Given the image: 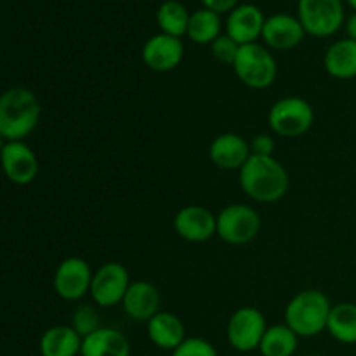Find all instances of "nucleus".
<instances>
[{"mask_svg": "<svg viewBox=\"0 0 356 356\" xmlns=\"http://www.w3.org/2000/svg\"><path fill=\"white\" fill-rule=\"evenodd\" d=\"M243 193L261 204H273L284 198L289 190V174L273 156L250 155L238 170Z\"/></svg>", "mask_w": 356, "mask_h": 356, "instance_id": "f257e3e1", "label": "nucleus"}, {"mask_svg": "<svg viewBox=\"0 0 356 356\" xmlns=\"http://www.w3.org/2000/svg\"><path fill=\"white\" fill-rule=\"evenodd\" d=\"M42 106L33 90L10 87L0 97V136L3 141H23L40 122Z\"/></svg>", "mask_w": 356, "mask_h": 356, "instance_id": "f03ea898", "label": "nucleus"}, {"mask_svg": "<svg viewBox=\"0 0 356 356\" xmlns=\"http://www.w3.org/2000/svg\"><path fill=\"white\" fill-rule=\"evenodd\" d=\"M332 305L323 292L308 289L289 301L285 308V323L299 337H315L327 330Z\"/></svg>", "mask_w": 356, "mask_h": 356, "instance_id": "7ed1b4c3", "label": "nucleus"}, {"mask_svg": "<svg viewBox=\"0 0 356 356\" xmlns=\"http://www.w3.org/2000/svg\"><path fill=\"white\" fill-rule=\"evenodd\" d=\"M236 76L250 89H268L277 80L278 66L275 56L268 47L257 44L240 45L238 56L233 63Z\"/></svg>", "mask_w": 356, "mask_h": 356, "instance_id": "20e7f679", "label": "nucleus"}, {"mask_svg": "<svg viewBox=\"0 0 356 356\" xmlns=\"http://www.w3.org/2000/svg\"><path fill=\"white\" fill-rule=\"evenodd\" d=\"M315 113L312 104L298 96L278 99L268 113L271 131L280 138H299L312 129Z\"/></svg>", "mask_w": 356, "mask_h": 356, "instance_id": "39448f33", "label": "nucleus"}, {"mask_svg": "<svg viewBox=\"0 0 356 356\" xmlns=\"http://www.w3.org/2000/svg\"><path fill=\"white\" fill-rule=\"evenodd\" d=\"M298 17L306 35L325 38L344 24L343 0H299Z\"/></svg>", "mask_w": 356, "mask_h": 356, "instance_id": "423d86ee", "label": "nucleus"}, {"mask_svg": "<svg viewBox=\"0 0 356 356\" xmlns=\"http://www.w3.org/2000/svg\"><path fill=\"white\" fill-rule=\"evenodd\" d=\"M261 229V218L245 204H233L218 214V236L229 245L252 242Z\"/></svg>", "mask_w": 356, "mask_h": 356, "instance_id": "0eeeda50", "label": "nucleus"}, {"mask_svg": "<svg viewBox=\"0 0 356 356\" xmlns=\"http://www.w3.org/2000/svg\"><path fill=\"white\" fill-rule=\"evenodd\" d=\"M266 330L268 325L263 313L259 309L245 306V308L236 309L232 315L226 336L233 350L240 353H249V351L259 350Z\"/></svg>", "mask_w": 356, "mask_h": 356, "instance_id": "6e6552de", "label": "nucleus"}, {"mask_svg": "<svg viewBox=\"0 0 356 356\" xmlns=\"http://www.w3.org/2000/svg\"><path fill=\"white\" fill-rule=\"evenodd\" d=\"M131 282L129 271L120 263H106L94 273L90 284V298L101 308L122 305Z\"/></svg>", "mask_w": 356, "mask_h": 356, "instance_id": "1a4fd4ad", "label": "nucleus"}, {"mask_svg": "<svg viewBox=\"0 0 356 356\" xmlns=\"http://www.w3.org/2000/svg\"><path fill=\"white\" fill-rule=\"evenodd\" d=\"M94 273L82 257H66L54 273V291L65 301H79L90 292Z\"/></svg>", "mask_w": 356, "mask_h": 356, "instance_id": "9d476101", "label": "nucleus"}, {"mask_svg": "<svg viewBox=\"0 0 356 356\" xmlns=\"http://www.w3.org/2000/svg\"><path fill=\"white\" fill-rule=\"evenodd\" d=\"M2 165L7 179L17 186L33 183L38 174V160L24 141H3Z\"/></svg>", "mask_w": 356, "mask_h": 356, "instance_id": "9b49d317", "label": "nucleus"}, {"mask_svg": "<svg viewBox=\"0 0 356 356\" xmlns=\"http://www.w3.org/2000/svg\"><path fill=\"white\" fill-rule=\"evenodd\" d=\"M174 229L186 242H207L218 235V216L202 205H186L174 218Z\"/></svg>", "mask_w": 356, "mask_h": 356, "instance_id": "f8f14e48", "label": "nucleus"}, {"mask_svg": "<svg viewBox=\"0 0 356 356\" xmlns=\"http://www.w3.org/2000/svg\"><path fill=\"white\" fill-rule=\"evenodd\" d=\"M141 56L145 65L153 72H170V70L177 68L179 63L183 61V40L165 33H156L149 37L146 44L143 45Z\"/></svg>", "mask_w": 356, "mask_h": 356, "instance_id": "ddd939ff", "label": "nucleus"}, {"mask_svg": "<svg viewBox=\"0 0 356 356\" xmlns=\"http://www.w3.org/2000/svg\"><path fill=\"white\" fill-rule=\"evenodd\" d=\"M305 35L306 31L298 16L278 13L266 17L261 38L266 47L275 49V51H289V49L298 47Z\"/></svg>", "mask_w": 356, "mask_h": 356, "instance_id": "4468645a", "label": "nucleus"}, {"mask_svg": "<svg viewBox=\"0 0 356 356\" xmlns=\"http://www.w3.org/2000/svg\"><path fill=\"white\" fill-rule=\"evenodd\" d=\"M264 23L266 17L259 7L254 3H238L226 17V35L238 45L254 44L263 35Z\"/></svg>", "mask_w": 356, "mask_h": 356, "instance_id": "2eb2a0df", "label": "nucleus"}, {"mask_svg": "<svg viewBox=\"0 0 356 356\" xmlns=\"http://www.w3.org/2000/svg\"><path fill=\"white\" fill-rule=\"evenodd\" d=\"M250 143L235 132L219 134L209 146V156L212 163L222 170H240L250 159Z\"/></svg>", "mask_w": 356, "mask_h": 356, "instance_id": "dca6fc26", "label": "nucleus"}, {"mask_svg": "<svg viewBox=\"0 0 356 356\" xmlns=\"http://www.w3.org/2000/svg\"><path fill=\"white\" fill-rule=\"evenodd\" d=\"M122 306L132 320L148 323L159 313L160 294L155 285L149 282H134L129 287Z\"/></svg>", "mask_w": 356, "mask_h": 356, "instance_id": "f3484780", "label": "nucleus"}, {"mask_svg": "<svg viewBox=\"0 0 356 356\" xmlns=\"http://www.w3.org/2000/svg\"><path fill=\"white\" fill-rule=\"evenodd\" d=\"M148 337L156 348L165 351H174L186 339V330L181 318L174 313L159 312L146 323Z\"/></svg>", "mask_w": 356, "mask_h": 356, "instance_id": "a211bd4d", "label": "nucleus"}, {"mask_svg": "<svg viewBox=\"0 0 356 356\" xmlns=\"http://www.w3.org/2000/svg\"><path fill=\"white\" fill-rule=\"evenodd\" d=\"M80 356H131V344L118 330L101 327L94 334L83 337Z\"/></svg>", "mask_w": 356, "mask_h": 356, "instance_id": "6ab92c4d", "label": "nucleus"}, {"mask_svg": "<svg viewBox=\"0 0 356 356\" xmlns=\"http://www.w3.org/2000/svg\"><path fill=\"white\" fill-rule=\"evenodd\" d=\"M83 339L72 325L49 327L40 337L42 356H76L82 351Z\"/></svg>", "mask_w": 356, "mask_h": 356, "instance_id": "aec40b11", "label": "nucleus"}, {"mask_svg": "<svg viewBox=\"0 0 356 356\" xmlns=\"http://www.w3.org/2000/svg\"><path fill=\"white\" fill-rule=\"evenodd\" d=\"M323 66L334 79L350 80L356 76V42L351 38L337 40L327 49Z\"/></svg>", "mask_w": 356, "mask_h": 356, "instance_id": "412c9836", "label": "nucleus"}, {"mask_svg": "<svg viewBox=\"0 0 356 356\" xmlns=\"http://www.w3.org/2000/svg\"><path fill=\"white\" fill-rule=\"evenodd\" d=\"M221 28V14L202 7V9L191 13L186 35L191 42H195V44L211 45L219 35H222Z\"/></svg>", "mask_w": 356, "mask_h": 356, "instance_id": "4be33fe9", "label": "nucleus"}, {"mask_svg": "<svg viewBox=\"0 0 356 356\" xmlns=\"http://www.w3.org/2000/svg\"><path fill=\"white\" fill-rule=\"evenodd\" d=\"M327 332L343 344H356V305L355 302H339L332 306Z\"/></svg>", "mask_w": 356, "mask_h": 356, "instance_id": "5701e85b", "label": "nucleus"}, {"mask_svg": "<svg viewBox=\"0 0 356 356\" xmlns=\"http://www.w3.org/2000/svg\"><path fill=\"white\" fill-rule=\"evenodd\" d=\"M190 16L191 14L181 2L165 0V2L160 3L159 10H156V24L160 28V33L181 38L188 33Z\"/></svg>", "mask_w": 356, "mask_h": 356, "instance_id": "b1692460", "label": "nucleus"}, {"mask_svg": "<svg viewBox=\"0 0 356 356\" xmlns=\"http://www.w3.org/2000/svg\"><path fill=\"white\" fill-rule=\"evenodd\" d=\"M298 339L299 336L287 323L271 325L261 341L259 351L263 356H292L298 350Z\"/></svg>", "mask_w": 356, "mask_h": 356, "instance_id": "393cba45", "label": "nucleus"}, {"mask_svg": "<svg viewBox=\"0 0 356 356\" xmlns=\"http://www.w3.org/2000/svg\"><path fill=\"white\" fill-rule=\"evenodd\" d=\"M72 327L80 334V337H87L90 334L101 329L99 325V313L92 305H80L79 308L73 312L72 316Z\"/></svg>", "mask_w": 356, "mask_h": 356, "instance_id": "a878e982", "label": "nucleus"}, {"mask_svg": "<svg viewBox=\"0 0 356 356\" xmlns=\"http://www.w3.org/2000/svg\"><path fill=\"white\" fill-rule=\"evenodd\" d=\"M238 51H240V45L226 33L219 35V37L211 44L212 56H214L219 63H222V65L233 66L236 56H238Z\"/></svg>", "mask_w": 356, "mask_h": 356, "instance_id": "bb28decb", "label": "nucleus"}, {"mask_svg": "<svg viewBox=\"0 0 356 356\" xmlns=\"http://www.w3.org/2000/svg\"><path fill=\"white\" fill-rule=\"evenodd\" d=\"M172 356H218V351L202 337H186L183 344L172 351Z\"/></svg>", "mask_w": 356, "mask_h": 356, "instance_id": "cd10ccee", "label": "nucleus"}, {"mask_svg": "<svg viewBox=\"0 0 356 356\" xmlns=\"http://www.w3.org/2000/svg\"><path fill=\"white\" fill-rule=\"evenodd\" d=\"M275 149V139L270 134H257L256 138L250 141V152L252 155L259 156H273Z\"/></svg>", "mask_w": 356, "mask_h": 356, "instance_id": "c85d7f7f", "label": "nucleus"}, {"mask_svg": "<svg viewBox=\"0 0 356 356\" xmlns=\"http://www.w3.org/2000/svg\"><path fill=\"white\" fill-rule=\"evenodd\" d=\"M200 2L205 9H211L218 14H229L238 6V0H200Z\"/></svg>", "mask_w": 356, "mask_h": 356, "instance_id": "c756f323", "label": "nucleus"}, {"mask_svg": "<svg viewBox=\"0 0 356 356\" xmlns=\"http://www.w3.org/2000/svg\"><path fill=\"white\" fill-rule=\"evenodd\" d=\"M346 33H348V38H351V40L356 42V13L351 14V16L346 19Z\"/></svg>", "mask_w": 356, "mask_h": 356, "instance_id": "7c9ffc66", "label": "nucleus"}, {"mask_svg": "<svg viewBox=\"0 0 356 356\" xmlns=\"http://www.w3.org/2000/svg\"><path fill=\"white\" fill-rule=\"evenodd\" d=\"M346 2H348V6H350L351 9H353L356 13V0H346Z\"/></svg>", "mask_w": 356, "mask_h": 356, "instance_id": "2f4dec72", "label": "nucleus"}, {"mask_svg": "<svg viewBox=\"0 0 356 356\" xmlns=\"http://www.w3.org/2000/svg\"><path fill=\"white\" fill-rule=\"evenodd\" d=\"M305 356H320V355H305Z\"/></svg>", "mask_w": 356, "mask_h": 356, "instance_id": "473e14b6", "label": "nucleus"}]
</instances>
